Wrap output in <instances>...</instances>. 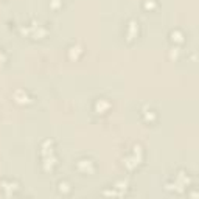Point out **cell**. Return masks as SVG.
I'll use <instances>...</instances> for the list:
<instances>
[{
	"mask_svg": "<svg viewBox=\"0 0 199 199\" xmlns=\"http://www.w3.org/2000/svg\"><path fill=\"white\" fill-rule=\"evenodd\" d=\"M176 40H182V33L181 31H176Z\"/></svg>",
	"mask_w": 199,
	"mask_h": 199,
	"instance_id": "3957f363",
	"label": "cell"
},
{
	"mask_svg": "<svg viewBox=\"0 0 199 199\" xmlns=\"http://www.w3.org/2000/svg\"><path fill=\"white\" fill-rule=\"evenodd\" d=\"M107 107H109V103H107L104 98L98 100L97 104H95V109H97V111H104V109H107Z\"/></svg>",
	"mask_w": 199,
	"mask_h": 199,
	"instance_id": "7a4b0ae2",
	"label": "cell"
},
{
	"mask_svg": "<svg viewBox=\"0 0 199 199\" xmlns=\"http://www.w3.org/2000/svg\"><path fill=\"white\" fill-rule=\"evenodd\" d=\"M89 167H93V162L90 159H83L78 162V168L81 171H89Z\"/></svg>",
	"mask_w": 199,
	"mask_h": 199,
	"instance_id": "6da1fadb",
	"label": "cell"
}]
</instances>
